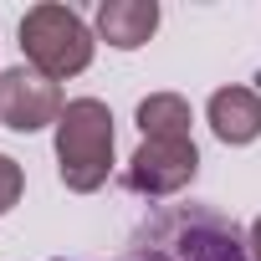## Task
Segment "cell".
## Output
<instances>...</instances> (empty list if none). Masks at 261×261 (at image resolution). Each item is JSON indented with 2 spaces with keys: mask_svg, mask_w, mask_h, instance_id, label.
<instances>
[{
  "mask_svg": "<svg viewBox=\"0 0 261 261\" xmlns=\"http://www.w3.org/2000/svg\"><path fill=\"white\" fill-rule=\"evenodd\" d=\"M118 261H251L241 225L215 205H159L134 225Z\"/></svg>",
  "mask_w": 261,
  "mask_h": 261,
  "instance_id": "cell-1",
  "label": "cell"
},
{
  "mask_svg": "<svg viewBox=\"0 0 261 261\" xmlns=\"http://www.w3.org/2000/svg\"><path fill=\"white\" fill-rule=\"evenodd\" d=\"M57 174L72 195H92L113 174V113L97 97H72L57 118Z\"/></svg>",
  "mask_w": 261,
  "mask_h": 261,
  "instance_id": "cell-2",
  "label": "cell"
},
{
  "mask_svg": "<svg viewBox=\"0 0 261 261\" xmlns=\"http://www.w3.org/2000/svg\"><path fill=\"white\" fill-rule=\"evenodd\" d=\"M92 31L87 21L72 11V6H31L21 16V51H26V67H36L41 77L62 82V77H77L92 67Z\"/></svg>",
  "mask_w": 261,
  "mask_h": 261,
  "instance_id": "cell-3",
  "label": "cell"
},
{
  "mask_svg": "<svg viewBox=\"0 0 261 261\" xmlns=\"http://www.w3.org/2000/svg\"><path fill=\"white\" fill-rule=\"evenodd\" d=\"M200 174V149L195 139H144L128 159V190L144 200H169Z\"/></svg>",
  "mask_w": 261,
  "mask_h": 261,
  "instance_id": "cell-4",
  "label": "cell"
},
{
  "mask_svg": "<svg viewBox=\"0 0 261 261\" xmlns=\"http://www.w3.org/2000/svg\"><path fill=\"white\" fill-rule=\"evenodd\" d=\"M62 87L51 77H41L36 67H11L0 72V123L16 134H36V128L62 118Z\"/></svg>",
  "mask_w": 261,
  "mask_h": 261,
  "instance_id": "cell-5",
  "label": "cell"
},
{
  "mask_svg": "<svg viewBox=\"0 0 261 261\" xmlns=\"http://www.w3.org/2000/svg\"><path fill=\"white\" fill-rule=\"evenodd\" d=\"M159 31V6L154 0H102L97 6V36L118 51H139Z\"/></svg>",
  "mask_w": 261,
  "mask_h": 261,
  "instance_id": "cell-6",
  "label": "cell"
},
{
  "mask_svg": "<svg viewBox=\"0 0 261 261\" xmlns=\"http://www.w3.org/2000/svg\"><path fill=\"white\" fill-rule=\"evenodd\" d=\"M210 128L220 144H256L261 139V92L256 87H220L210 97Z\"/></svg>",
  "mask_w": 261,
  "mask_h": 261,
  "instance_id": "cell-7",
  "label": "cell"
},
{
  "mask_svg": "<svg viewBox=\"0 0 261 261\" xmlns=\"http://www.w3.org/2000/svg\"><path fill=\"white\" fill-rule=\"evenodd\" d=\"M190 123H195V113L179 92H149L139 102V134L144 139H190Z\"/></svg>",
  "mask_w": 261,
  "mask_h": 261,
  "instance_id": "cell-8",
  "label": "cell"
},
{
  "mask_svg": "<svg viewBox=\"0 0 261 261\" xmlns=\"http://www.w3.org/2000/svg\"><path fill=\"white\" fill-rule=\"evenodd\" d=\"M21 190H26V174H21V164H16L11 154H0V215H6V210H16Z\"/></svg>",
  "mask_w": 261,
  "mask_h": 261,
  "instance_id": "cell-9",
  "label": "cell"
},
{
  "mask_svg": "<svg viewBox=\"0 0 261 261\" xmlns=\"http://www.w3.org/2000/svg\"><path fill=\"white\" fill-rule=\"evenodd\" d=\"M246 246H251V261H261V215L251 220V236H246Z\"/></svg>",
  "mask_w": 261,
  "mask_h": 261,
  "instance_id": "cell-10",
  "label": "cell"
}]
</instances>
